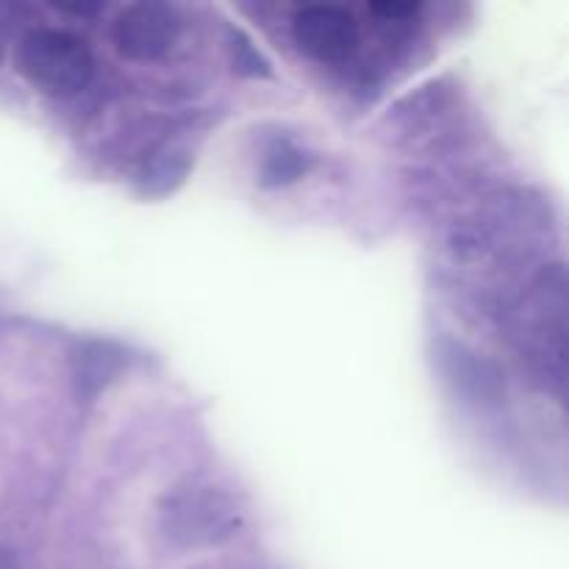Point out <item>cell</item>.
Instances as JSON below:
<instances>
[{
    "label": "cell",
    "mask_w": 569,
    "mask_h": 569,
    "mask_svg": "<svg viewBox=\"0 0 569 569\" xmlns=\"http://www.w3.org/2000/svg\"><path fill=\"white\" fill-rule=\"evenodd\" d=\"M311 159L292 144L289 139H278L270 144L264 156V164H261V183L264 187H287L295 183L298 178H303L309 172Z\"/></svg>",
    "instance_id": "8992f818"
},
{
    "label": "cell",
    "mask_w": 569,
    "mask_h": 569,
    "mask_svg": "<svg viewBox=\"0 0 569 569\" xmlns=\"http://www.w3.org/2000/svg\"><path fill=\"white\" fill-rule=\"evenodd\" d=\"M0 569H22L20 561L14 559V553H9V550L0 548Z\"/></svg>",
    "instance_id": "30bf717a"
},
{
    "label": "cell",
    "mask_w": 569,
    "mask_h": 569,
    "mask_svg": "<svg viewBox=\"0 0 569 569\" xmlns=\"http://www.w3.org/2000/svg\"><path fill=\"white\" fill-rule=\"evenodd\" d=\"M242 528L237 500L217 487H183L161 503V531L181 548H211Z\"/></svg>",
    "instance_id": "6da1fadb"
},
{
    "label": "cell",
    "mask_w": 569,
    "mask_h": 569,
    "mask_svg": "<svg viewBox=\"0 0 569 569\" xmlns=\"http://www.w3.org/2000/svg\"><path fill=\"white\" fill-rule=\"evenodd\" d=\"M114 44L122 56L139 61L161 59L176 48L181 37V22L170 6L137 3L120 11L114 20Z\"/></svg>",
    "instance_id": "3957f363"
},
{
    "label": "cell",
    "mask_w": 569,
    "mask_h": 569,
    "mask_svg": "<svg viewBox=\"0 0 569 569\" xmlns=\"http://www.w3.org/2000/svg\"><path fill=\"white\" fill-rule=\"evenodd\" d=\"M372 9H376L378 14L392 17V20H398V17L415 14L417 6H415V3H378V6H372Z\"/></svg>",
    "instance_id": "9c48e42d"
},
{
    "label": "cell",
    "mask_w": 569,
    "mask_h": 569,
    "mask_svg": "<svg viewBox=\"0 0 569 569\" xmlns=\"http://www.w3.org/2000/svg\"><path fill=\"white\" fill-rule=\"evenodd\" d=\"M292 37L317 61H345L359 44L353 17L339 6H306L295 14Z\"/></svg>",
    "instance_id": "277c9868"
},
{
    "label": "cell",
    "mask_w": 569,
    "mask_h": 569,
    "mask_svg": "<svg viewBox=\"0 0 569 569\" xmlns=\"http://www.w3.org/2000/svg\"><path fill=\"white\" fill-rule=\"evenodd\" d=\"M189 167H192V159H189L187 150L164 148L150 156L148 164L142 167V172H139V187H142L144 194H153V198L170 194L172 189L181 187Z\"/></svg>",
    "instance_id": "5b68a950"
},
{
    "label": "cell",
    "mask_w": 569,
    "mask_h": 569,
    "mask_svg": "<svg viewBox=\"0 0 569 569\" xmlns=\"http://www.w3.org/2000/svg\"><path fill=\"white\" fill-rule=\"evenodd\" d=\"M120 370V350H114L111 345H87L78 356V392L83 398H92L100 387L111 381V376Z\"/></svg>",
    "instance_id": "52a82bcc"
},
{
    "label": "cell",
    "mask_w": 569,
    "mask_h": 569,
    "mask_svg": "<svg viewBox=\"0 0 569 569\" xmlns=\"http://www.w3.org/2000/svg\"><path fill=\"white\" fill-rule=\"evenodd\" d=\"M17 67L22 76L48 94H76L92 81L94 59L92 50L76 33L39 28L26 33L17 48Z\"/></svg>",
    "instance_id": "7a4b0ae2"
},
{
    "label": "cell",
    "mask_w": 569,
    "mask_h": 569,
    "mask_svg": "<svg viewBox=\"0 0 569 569\" xmlns=\"http://www.w3.org/2000/svg\"><path fill=\"white\" fill-rule=\"evenodd\" d=\"M231 59L242 76H270V61L242 31H231Z\"/></svg>",
    "instance_id": "ba28073f"
}]
</instances>
